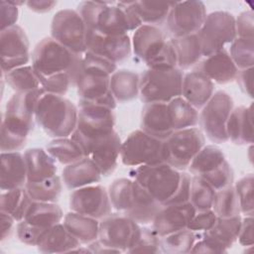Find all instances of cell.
<instances>
[{
	"label": "cell",
	"instance_id": "6da1fadb",
	"mask_svg": "<svg viewBox=\"0 0 254 254\" xmlns=\"http://www.w3.org/2000/svg\"><path fill=\"white\" fill-rule=\"evenodd\" d=\"M46 91L39 87L26 93H14L7 101L1 122V151L16 152L26 145L33 130L35 109Z\"/></svg>",
	"mask_w": 254,
	"mask_h": 254
},
{
	"label": "cell",
	"instance_id": "7a4b0ae2",
	"mask_svg": "<svg viewBox=\"0 0 254 254\" xmlns=\"http://www.w3.org/2000/svg\"><path fill=\"white\" fill-rule=\"evenodd\" d=\"M108 194L114 209L139 224L152 223L163 206L139 183L131 179L113 181Z\"/></svg>",
	"mask_w": 254,
	"mask_h": 254
},
{
	"label": "cell",
	"instance_id": "3957f363",
	"mask_svg": "<svg viewBox=\"0 0 254 254\" xmlns=\"http://www.w3.org/2000/svg\"><path fill=\"white\" fill-rule=\"evenodd\" d=\"M81 63L82 55L73 53L52 37L40 41L32 53V66L38 77L67 73L76 83L81 73Z\"/></svg>",
	"mask_w": 254,
	"mask_h": 254
},
{
	"label": "cell",
	"instance_id": "277c9868",
	"mask_svg": "<svg viewBox=\"0 0 254 254\" xmlns=\"http://www.w3.org/2000/svg\"><path fill=\"white\" fill-rule=\"evenodd\" d=\"M78 110L67 98L45 92L35 109V120L51 137H70L76 128Z\"/></svg>",
	"mask_w": 254,
	"mask_h": 254
},
{
	"label": "cell",
	"instance_id": "5b68a950",
	"mask_svg": "<svg viewBox=\"0 0 254 254\" xmlns=\"http://www.w3.org/2000/svg\"><path fill=\"white\" fill-rule=\"evenodd\" d=\"M129 174L158 202L164 205L177 191L182 172L167 163H160L136 167Z\"/></svg>",
	"mask_w": 254,
	"mask_h": 254
},
{
	"label": "cell",
	"instance_id": "8992f818",
	"mask_svg": "<svg viewBox=\"0 0 254 254\" xmlns=\"http://www.w3.org/2000/svg\"><path fill=\"white\" fill-rule=\"evenodd\" d=\"M184 73L178 68H148L140 77L139 95L144 103H168L182 96Z\"/></svg>",
	"mask_w": 254,
	"mask_h": 254
},
{
	"label": "cell",
	"instance_id": "52a82bcc",
	"mask_svg": "<svg viewBox=\"0 0 254 254\" xmlns=\"http://www.w3.org/2000/svg\"><path fill=\"white\" fill-rule=\"evenodd\" d=\"M120 159L128 167L166 163L165 140L153 137L141 129L135 130L122 142Z\"/></svg>",
	"mask_w": 254,
	"mask_h": 254
},
{
	"label": "cell",
	"instance_id": "ba28073f",
	"mask_svg": "<svg viewBox=\"0 0 254 254\" xmlns=\"http://www.w3.org/2000/svg\"><path fill=\"white\" fill-rule=\"evenodd\" d=\"M200 42L202 56L208 57L224 49L236 39L235 17L226 11H214L206 18L196 33Z\"/></svg>",
	"mask_w": 254,
	"mask_h": 254
},
{
	"label": "cell",
	"instance_id": "9c48e42d",
	"mask_svg": "<svg viewBox=\"0 0 254 254\" xmlns=\"http://www.w3.org/2000/svg\"><path fill=\"white\" fill-rule=\"evenodd\" d=\"M233 107L232 97L223 90L214 92L202 107L200 115H198V121L211 142L221 144L228 141L226 123Z\"/></svg>",
	"mask_w": 254,
	"mask_h": 254
},
{
	"label": "cell",
	"instance_id": "30bf717a",
	"mask_svg": "<svg viewBox=\"0 0 254 254\" xmlns=\"http://www.w3.org/2000/svg\"><path fill=\"white\" fill-rule=\"evenodd\" d=\"M70 138L78 143L84 157L89 158L98 167L102 176L108 177L115 171L122 145L116 131L97 139H86L76 131H73Z\"/></svg>",
	"mask_w": 254,
	"mask_h": 254
},
{
	"label": "cell",
	"instance_id": "8fae6325",
	"mask_svg": "<svg viewBox=\"0 0 254 254\" xmlns=\"http://www.w3.org/2000/svg\"><path fill=\"white\" fill-rule=\"evenodd\" d=\"M87 27L76 10L58 11L52 20L51 35L54 40L75 54L86 52Z\"/></svg>",
	"mask_w": 254,
	"mask_h": 254
},
{
	"label": "cell",
	"instance_id": "7c38bea8",
	"mask_svg": "<svg viewBox=\"0 0 254 254\" xmlns=\"http://www.w3.org/2000/svg\"><path fill=\"white\" fill-rule=\"evenodd\" d=\"M204 142V136L198 128L174 131L165 140L166 163L179 171L188 169Z\"/></svg>",
	"mask_w": 254,
	"mask_h": 254
},
{
	"label": "cell",
	"instance_id": "4fadbf2b",
	"mask_svg": "<svg viewBox=\"0 0 254 254\" xmlns=\"http://www.w3.org/2000/svg\"><path fill=\"white\" fill-rule=\"evenodd\" d=\"M112 4V2H106L96 19L94 31L104 35L122 36L143 25L133 8L132 1Z\"/></svg>",
	"mask_w": 254,
	"mask_h": 254
},
{
	"label": "cell",
	"instance_id": "5bb4252c",
	"mask_svg": "<svg viewBox=\"0 0 254 254\" xmlns=\"http://www.w3.org/2000/svg\"><path fill=\"white\" fill-rule=\"evenodd\" d=\"M141 226L123 214H109L99 222L98 239L119 252H127L136 242Z\"/></svg>",
	"mask_w": 254,
	"mask_h": 254
},
{
	"label": "cell",
	"instance_id": "9a60e30c",
	"mask_svg": "<svg viewBox=\"0 0 254 254\" xmlns=\"http://www.w3.org/2000/svg\"><path fill=\"white\" fill-rule=\"evenodd\" d=\"M77 124L74 131L86 139H97L113 133L115 114L113 109L86 101H78Z\"/></svg>",
	"mask_w": 254,
	"mask_h": 254
},
{
	"label": "cell",
	"instance_id": "2e32d148",
	"mask_svg": "<svg viewBox=\"0 0 254 254\" xmlns=\"http://www.w3.org/2000/svg\"><path fill=\"white\" fill-rule=\"evenodd\" d=\"M206 15L205 5L201 1L174 2L166 21L168 30L173 38L196 34Z\"/></svg>",
	"mask_w": 254,
	"mask_h": 254
},
{
	"label": "cell",
	"instance_id": "e0dca14e",
	"mask_svg": "<svg viewBox=\"0 0 254 254\" xmlns=\"http://www.w3.org/2000/svg\"><path fill=\"white\" fill-rule=\"evenodd\" d=\"M29 40L18 25L0 32V57L2 73L26 65L30 60Z\"/></svg>",
	"mask_w": 254,
	"mask_h": 254
},
{
	"label": "cell",
	"instance_id": "ac0fdd59",
	"mask_svg": "<svg viewBox=\"0 0 254 254\" xmlns=\"http://www.w3.org/2000/svg\"><path fill=\"white\" fill-rule=\"evenodd\" d=\"M69 208L72 211L102 219L111 214L112 205L104 187L90 185L73 190L69 195Z\"/></svg>",
	"mask_w": 254,
	"mask_h": 254
},
{
	"label": "cell",
	"instance_id": "d6986e66",
	"mask_svg": "<svg viewBox=\"0 0 254 254\" xmlns=\"http://www.w3.org/2000/svg\"><path fill=\"white\" fill-rule=\"evenodd\" d=\"M132 50L130 37L127 35L110 36L94 30H88L86 36V51L103 57L116 64L126 61Z\"/></svg>",
	"mask_w": 254,
	"mask_h": 254
},
{
	"label": "cell",
	"instance_id": "ffe728a7",
	"mask_svg": "<svg viewBox=\"0 0 254 254\" xmlns=\"http://www.w3.org/2000/svg\"><path fill=\"white\" fill-rule=\"evenodd\" d=\"M195 211V208L190 201L163 205L152 221V229L159 237L185 229L188 227Z\"/></svg>",
	"mask_w": 254,
	"mask_h": 254
},
{
	"label": "cell",
	"instance_id": "44dd1931",
	"mask_svg": "<svg viewBox=\"0 0 254 254\" xmlns=\"http://www.w3.org/2000/svg\"><path fill=\"white\" fill-rule=\"evenodd\" d=\"M75 86L79 100L115 109L117 101L110 89V76L81 72Z\"/></svg>",
	"mask_w": 254,
	"mask_h": 254
},
{
	"label": "cell",
	"instance_id": "7402d4cb",
	"mask_svg": "<svg viewBox=\"0 0 254 254\" xmlns=\"http://www.w3.org/2000/svg\"><path fill=\"white\" fill-rule=\"evenodd\" d=\"M163 31L152 25H141L135 30L131 40L135 56L143 61L146 65L163 51L167 44Z\"/></svg>",
	"mask_w": 254,
	"mask_h": 254
},
{
	"label": "cell",
	"instance_id": "603a6c76",
	"mask_svg": "<svg viewBox=\"0 0 254 254\" xmlns=\"http://www.w3.org/2000/svg\"><path fill=\"white\" fill-rule=\"evenodd\" d=\"M141 130L161 140H166L175 131L167 103H145L141 115Z\"/></svg>",
	"mask_w": 254,
	"mask_h": 254
},
{
	"label": "cell",
	"instance_id": "cb8c5ba5",
	"mask_svg": "<svg viewBox=\"0 0 254 254\" xmlns=\"http://www.w3.org/2000/svg\"><path fill=\"white\" fill-rule=\"evenodd\" d=\"M241 220L240 214L231 217H217L214 225L201 232L199 236L216 247L220 253H225L237 240Z\"/></svg>",
	"mask_w": 254,
	"mask_h": 254
},
{
	"label": "cell",
	"instance_id": "d4e9b609",
	"mask_svg": "<svg viewBox=\"0 0 254 254\" xmlns=\"http://www.w3.org/2000/svg\"><path fill=\"white\" fill-rule=\"evenodd\" d=\"M206 77L212 82L218 84H227L236 79L239 69L230 58L226 50H221L205 58L200 64V69Z\"/></svg>",
	"mask_w": 254,
	"mask_h": 254
},
{
	"label": "cell",
	"instance_id": "484cf974",
	"mask_svg": "<svg viewBox=\"0 0 254 254\" xmlns=\"http://www.w3.org/2000/svg\"><path fill=\"white\" fill-rule=\"evenodd\" d=\"M214 91V83L198 70L184 74L182 97L195 109L202 108Z\"/></svg>",
	"mask_w": 254,
	"mask_h": 254
},
{
	"label": "cell",
	"instance_id": "4316f807",
	"mask_svg": "<svg viewBox=\"0 0 254 254\" xmlns=\"http://www.w3.org/2000/svg\"><path fill=\"white\" fill-rule=\"evenodd\" d=\"M27 183V168L24 155L20 152L1 153V179L2 191L25 187Z\"/></svg>",
	"mask_w": 254,
	"mask_h": 254
},
{
	"label": "cell",
	"instance_id": "83f0119b",
	"mask_svg": "<svg viewBox=\"0 0 254 254\" xmlns=\"http://www.w3.org/2000/svg\"><path fill=\"white\" fill-rule=\"evenodd\" d=\"M253 105L233 108L226 123L228 140L236 145L253 143Z\"/></svg>",
	"mask_w": 254,
	"mask_h": 254
},
{
	"label": "cell",
	"instance_id": "f1b7e54d",
	"mask_svg": "<svg viewBox=\"0 0 254 254\" xmlns=\"http://www.w3.org/2000/svg\"><path fill=\"white\" fill-rule=\"evenodd\" d=\"M62 177L64 186L68 190H73L98 183L101 180L102 174L89 158L84 157L75 163L65 166Z\"/></svg>",
	"mask_w": 254,
	"mask_h": 254
},
{
	"label": "cell",
	"instance_id": "f546056e",
	"mask_svg": "<svg viewBox=\"0 0 254 254\" xmlns=\"http://www.w3.org/2000/svg\"><path fill=\"white\" fill-rule=\"evenodd\" d=\"M80 244L64 223L60 222L44 232L37 248L43 253H69Z\"/></svg>",
	"mask_w": 254,
	"mask_h": 254
},
{
	"label": "cell",
	"instance_id": "4dcf8cb0",
	"mask_svg": "<svg viewBox=\"0 0 254 254\" xmlns=\"http://www.w3.org/2000/svg\"><path fill=\"white\" fill-rule=\"evenodd\" d=\"M24 158L27 168V182H42L57 175L55 160L41 148L25 151Z\"/></svg>",
	"mask_w": 254,
	"mask_h": 254
},
{
	"label": "cell",
	"instance_id": "1f68e13d",
	"mask_svg": "<svg viewBox=\"0 0 254 254\" xmlns=\"http://www.w3.org/2000/svg\"><path fill=\"white\" fill-rule=\"evenodd\" d=\"M63 223L81 244L88 245L98 239L99 221L96 218L71 210L64 215Z\"/></svg>",
	"mask_w": 254,
	"mask_h": 254
},
{
	"label": "cell",
	"instance_id": "d6a6232c",
	"mask_svg": "<svg viewBox=\"0 0 254 254\" xmlns=\"http://www.w3.org/2000/svg\"><path fill=\"white\" fill-rule=\"evenodd\" d=\"M170 43L175 49L177 66L181 70L189 69L195 65L203 57L200 42L196 34L172 38Z\"/></svg>",
	"mask_w": 254,
	"mask_h": 254
},
{
	"label": "cell",
	"instance_id": "836d02e7",
	"mask_svg": "<svg viewBox=\"0 0 254 254\" xmlns=\"http://www.w3.org/2000/svg\"><path fill=\"white\" fill-rule=\"evenodd\" d=\"M110 89L116 101L120 103L131 101L139 95L140 76L133 70H116L110 76Z\"/></svg>",
	"mask_w": 254,
	"mask_h": 254
},
{
	"label": "cell",
	"instance_id": "e575fe53",
	"mask_svg": "<svg viewBox=\"0 0 254 254\" xmlns=\"http://www.w3.org/2000/svg\"><path fill=\"white\" fill-rule=\"evenodd\" d=\"M63 218V209L56 202L33 201L24 219L33 225L49 229L60 223Z\"/></svg>",
	"mask_w": 254,
	"mask_h": 254
},
{
	"label": "cell",
	"instance_id": "d590c367",
	"mask_svg": "<svg viewBox=\"0 0 254 254\" xmlns=\"http://www.w3.org/2000/svg\"><path fill=\"white\" fill-rule=\"evenodd\" d=\"M33 199L25 187L2 191L0 195V211L10 214L17 222L23 220Z\"/></svg>",
	"mask_w": 254,
	"mask_h": 254
},
{
	"label": "cell",
	"instance_id": "8d00e7d4",
	"mask_svg": "<svg viewBox=\"0 0 254 254\" xmlns=\"http://www.w3.org/2000/svg\"><path fill=\"white\" fill-rule=\"evenodd\" d=\"M173 129L182 130L194 127L198 123V112L182 96L167 103Z\"/></svg>",
	"mask_w": 254,
	"mask_h": 254
},
{
	"label": "cell",
	"instance_id": "74e56055",
	"mask_svg": "<svg viewBox=\"0 0 254 254\" xmlns=\"http://www.w3.org/2000/svg\"><path fill=\"white\" fill-rule=\"evenodd\" d=\"M49 155L63 165H70L84 158L81 147L70 137L55 138L46 147Z\"/></svg>",
	"mask_w": 254,
	"mask_h": 254
},
{
	"label": "cell",
	"instance_id": "f35d334b",
	"mask_svg": "<svg viewBox=\"0 0 254 254\" xmlns=\"http://www.w3.org/2000/svg\"><path fill=\"white\" fill-rule=\"evenodd\" d=\"M225 160V156L220 148L214 145H207L199 150L188 169L191 175L201 176L214 170Z\"/></svg>",
	"mask_w": 254,
	"mask_h": 254
},
{
	"label": "cell",
	"instance_id": "ab89813d",
	"mask_svg": "<svg viewBox=\"0 0 254 254\" xmlns=\"http://www.w3.org/2000/svg\"><path fill=\"white\" fill-rule=\"evenodd\" d=\"M174 2L132 1L134 10L142 24L159 26L167 21L170 9Z\"/></svg>",
	"mask_w": 254,
	"mask_h": 254
},
{
	"label": "cell",
	"instance_id": "60d3db41",
	"mask_svg": "<svg viewBox=\"0 0 254 254\" xmlns=\"http://www.w3.org/2000/svg\"><path fill=\"white\" fill-rule=\"evenodd\" d=\"M25 189L33 201L57 202L62 193L63 186L61 178L56 175L42 182H27Z\"/></svg>",
	"mask_w": 254,
	"mask_h": 254
},
{
	"label": "cell",
	"instance_id": "b9f144b4",
	"mask_svg": "<svg viewBox=\"0 0 254 254\" xmlns=\"http://www.w3.org/2000/svg\"><path fill=\"white\" fill-rule=\"evenodd\" d=\"M10 87L19 93H26L41 87L40 79L32 65H23L2 73Z\"/></svg>",
	"mask_w": 254,
	"mask_h": 254
},
{
	"label": "cell",
	"instance_id": "7bdbcfd3",
	"mask_svg": "<svg viewBox=\"0 0 254 254\" xmlns=\"http://www.w3.org/2000/svg\"><path fill=\"white\" fill-rule=\"evenodd\" d=\"M197 235V232L185 228L161 237V251L169 254L190 253Z\"/></svg>",
	"mask_w": 254,
	"mask_h": 254
},
{
	"label": "cell",
	"instance_id": "ee69618b",
	"mask_svg": "<svg viewBox=\"0 0 254 254\" xmlns=\"http://www.w3.org/2000/svg\"><path fill=\"white\" fill-rule=\"evenodd\" d=\"M217 217H231L240 213V206L234 186L215 190L212 207Z\"/></svg>",
	"mask_w": 254,
	"mask_h": 254
},
{
	"label": "cell",
	"instance_id": "f6af8a7d",
	"mask_svg": "<svg viewBox=\"0 0 254 254\" xmlns=\"http://www.w3.org/2000/svg\"><path fill=\"white\" fill-rule=\"evenodd\" d=\"M215 190L200 176L191 177L190 202L196 211L211 209Z\"/></svg>",
	"mask_w": 254,
	"mask_h": 254
},
{
	"label": "cell",
	"instance_id": "bcb514c9",
	"mask_svg": "<svg viewBox=\"0 0 254 254\" xmlns=\"http://www.w3.org/2000/svg\"><path fill=\"white\" fill-rule=\"evenodd\" d=\"M230 58L239 70L253 67L254 65V42L253 39L238 38L231 43Z\"/></svg>",
	"mask_w": 254,
	"mask_h": 254
},
{
	"label": "cell",
	"instance_id": "7dc6e473",
	"mask_svg": "<svg viewBox=\"0 0 254 254\" xmlns=\"http://www.w3.org/2000/svg\"><path fill=\"white\" fill-rule=\"evenodd\" d=\"M234 189L238 197L240 212L245 215H253L254 212V177L248 174L241 178L234 185Z\"/></svg>",
	"mask_w": 254,
	"mask_h": 254
},
{
	"label": "cell",
	"instance_id": "c3c4849f",
	"mask_svg": "<svg viewBox=\"0 0 254 254\" xmlns=\"http://www.w3.org/2000/svg\"><path fill=\"white\" fill-rule=\"evenodd\" d=\"M116 70L117 64L103 57L87 51L82 56L81 72L111 76Z\"/></svg>",
	"mask_w": 254,
	"mask_h": 254
},
{
	"label": "cell",
	"instance_id": "681fc988",
	"mask_svg": "<svg viewBox=\"0 0 254 254\" xmlns=\"http://www.w3.org/2000/svg\"><path fill=\"white\" fill-rule=\"evenodd\" d=\"M128 253H160L161 237L152 228L141 227L140 234L134 245L127 251Z\"/></svg>",
	"mask_w": 254,
	"mask_h": 254
},
{
	"label": "cell",
	"instance_id": "f907efd6",
	"mask_svg": "<svg viewBox=\"0 0 254 254\" xmlns=\"http://www.w3.org/2000/svg\"><path fill=\"white\" fill-rule=\"evenodd\" d=\"M200 177L203 178L214 190H219L232 186L234 181L233 170L226 160L214 170L203 174Z\"/></svg>",
	"mask_w": 254,
	"mask_h": 254
},
{
	"label": "cell",
	"instance_id": "816d5d0a",
	"mask_svg": "<svg viewBox=\"0 0 254 254\" xmlns=\"http://www.w3.org/2000/svg\"><path fill=\"white\" fill-rule=\"evenodd\" d=\"M41 87L47 92L57 95L64 96L68 88L72 85H75L73 78L67 73H59L53 74L50 76L39 77Z\"/></svg>",
	"mask_w": 254,
	"mask_h": 254
},
{
	"label": "cell",
	"instance_id": "f5cc1de1",
	"mask_svg": "<svg viewBox=\"0 0 254 254\" xmlns=\"http://www.w3.org/2000/svg\"><path fill=\"white\" fill-rule=\"evenodd\" d=\"M46 230L47 229H43L27 222L25 219L19 221L16 227V233L19 240L30 246H37Z\"/></svg>",
	"mask_w": 254,
	"mask_h": 254
},
{
	"label": "cell",
	"instance_id": "db71d44e",
	"mask_svg": "<svg viewBox=\"0 0 254 254\" xmlns=\"http://www.w3.org/2000/svg\"><path fill=\"white\" fill-rule=\"evenodd\" d=\"M106 2H98V1H84L81 2L76 11L84 21L88 30H93L95 26L96 19L104 7Z\"/></svg>",
	"mask_w": 254,
	"mask_h": 254
},
{
	"label": "cell",
	"instance_id": "11a10c76",
	"mask_svg": "<svg viewBox=\"0 0 254 254\" xmlns=\"http://www.w3.org/2000/svg\"><path fill=\"white\" fill-rule=\"evenodd\" d=\"M217 216L212 209L198 210L195 211L187 228L194 232H203L210 229L214 225Z\"/></svg>",
	"mask_w": 254,
	"mask_h": 254
},
{
	"label": "cell",
	"instance_id": "9f6ffc18",
	"mask_svg": "<svg viewBox=\"0 0 254 254\" xmlns=\"http://www.w3.org/2000/svg\"><path fill=\"white\" fill-rule=\"evenodd\" d=\"M236 36L244 39H254V14L251 10L244 11L235 18Z\"/></svg>",
	"mask_w": 254,
	"mask_h": 254
},
{
	"label": "cell",
	"instance_id": "6f0895ef",
	"mask_svg": "<svg viewBox=\"0 0 254 254\" xmlns=\"http://www.w3.org/2000/svg\"><path fill=\"white\" fill-rule=\"evenodd\" d=\"M190 181L191 177L185 172L181 174V182L179 188L175 194L171 197V199L164 205L168 204H179L190 201Z\"/></svg>",
	"mask_w": 254,
	"mask_h": 254
},
{
	"label": "cell",
	"instance_id": "680465c9",
	"mask_svg": "<svg viewBox=\"0 0 254 254\" xmlns=\"http://www.w3.org/2000/svg\"><path fill=\"white\" fill-rule=\"evenodd\" d=\"M0 14H1V31L16 25L19 17L18 7L11 3V1L2 0L0 2Z\"/></svg>",
	"mask_w": 254,
	"mask_h": 254
},
{
	"label": "cell",
	"instance_id": "91938a15",
	"mask_svg": "<svg viewBox=\"0 0 254 254\" xmlns=\"http://www.w3.org/2000/svg\"><path fill=\"white\" fill-rule=\"evenodd\" d=\"M237 239L242 246L251 247L253 245V215H245L242 218Z\"/></svg>",
	"mask_w": 254,
	"mask_h": 254
},
{
	"label": "cell",
	"instance_id": "94428289",
	"mask_svg": "<svg viewBox=\"0 0 254 254\" xmlns=\"http://www.w3.org/2000/svg\"><path fill=\"white\" fill-rule=\"evenodd\" d=\"M236 79L240 89L249 97H253V67L239 70Z\"/></svg>",
	"mask_w": 254,
	"mask_h": 254
},
{
	"label": "cell",
	"instance_id": "6125c7cd",
	"mask_svg": "<svg viewBox=\"0 0 254 254\" xmlns=\"http://www.w3.org/2000/svg\"><path fill=\"white\" fill-rule=\"evenodd\" d=\"M0 217H1V242H3L11 236L13 232L14 222L16 220L10 214L3 211H0Z\"/></svg>",
	"mask_w": 254,
	"mask_h": 254
},
{
	"label": "cell",
	"instance_id": "be15d7a7",
	"mask_svg": "<svg viewBox=\"0 0 254 254\" xmlns=\"http://www.w3.org/2000/svg\"><path fill=\"white\" fill-rule=\"evenodd\" d=\"M28 8L36 13H47L51 11L56 5L57 1L50 0H30L26 2Z\"/></svg>",
	"mask_w": 254,
	"mask_h": 254
},
{
	"label": "cell",
	"instance_id": "e7e4bbea",
	"mask_svg": "<svg viewBox=\"0 0 254 254\" xmlns=\"http://www.w3.org/2000/svg\"><path fill=\"white\" fill-rule=\"evenodd\" d=\"M88 248L91 253H118L115 249H112L103 244L99 239L88 244Z\"/></svg>",
	"mask_w": 254,
	"mask_h": 254
}]
</instances>
